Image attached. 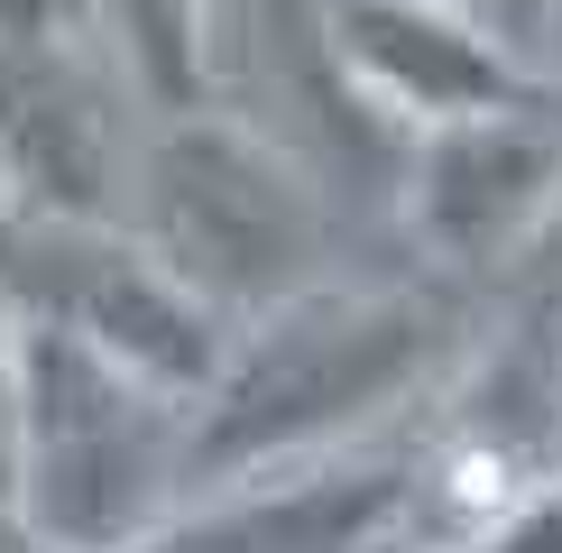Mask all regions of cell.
<instances>
[{
    "instance_id": "obj_16",
    "label": "cell",
    "mask_w": 562,
    "mask_h": 553,
    "mask_svg": "<svg viewBox=\"0 0 562 553\" xmlns=\"http://www.w3.org/2000/svg\"><path fill=\"white\" fill-rule=\"evenodd\" d=\"M148 553H157V544H148Z\"/></svg>"
},
{
    "instance_id": "obj_8",
    "label": "cell",
    "mask_w": 562,
    "mask_h": 553,
    "mask_svg": "<svg viewBox=\"0 0 562 553\" xmlns=\"http://www.w3.org/2000/svg\"><path fill=\"white\" fill-rule=\"evenodd\" d=\"M415 443H350L323 461L203 489L157 553H406Z\"/></svg>"
},
{
    "instance_id": "obj_7",
    "label": "cell",
    "mask_w": 562,
    "mask_h": 553,
    "mask_svg": "<svg viewBox=\"0 0 562 553\" xmlns=\"http://www.w3.org/2000/svg\"><path fill=\"white\" fill-rule=\"evenodd\" d=\"M333 46H341V75L360 92V111L396 138L562 92L553 75H535L517 56L507 29H488L471 10H442V0H333Z\"/></svg>"
},
{
    "instance_id": "obj_9",
    "label": "cell",
    "mask_w": 562,
    "mask_h": 553,
    "mask_svg": "<svg viewBox=\"0 0 562 553\" xmlns=\"http://www.w3.org/2000/svg\"><path fill=\"white\" fill-rule=\"evenodd\" d=\"M83 19L148 111H194V0H83Z\"/></svg>"
},
{
    "instance_id": "obj_13",
    "label": "cell",
    "mask_w": 562,
    "mask_h": 553,
    "mask_svg": "<svg viewBox=\"0 0 562 553\" xmlns=\"http://www.w3.org/2000/svg\"><path fill=\"white\" fill-rule=\"evenodd\" d=\"M517 276H544V286H562V203H553V222L535 230V249H526V268Z\"/></svg>"
},
{
    "instance_id": "obj_2",
    "label": "cell",
    "mask_w": 562,
    "mask_h": 553,
    "mask_svg": "<svg viewBox=\"0 0 562 553\" xmlns=\"http://www.w3.org/2000/svg\"><path fill=\"white\" fill-rule=\"evenodd\" d=\"M121 230L222 323L333 276V184L231 111H148Z\"/></svg>"
},
{
    "instance_id": "obj_12",
    "label": "cell",
    "mask_w": 562,
    "mask_h": 553,
    "mask_svg": "<svg viewBox=\"0 0 562 553\" xmlns=\"http://www.w3.org/2000/svg\"><path fill=\"white\" fill-rule=\"evenodd\" d=\"M0 37H92L83 0H0Z\"/></svg>"
},
{
    "instance_id": "obj_5",
    "label": "cell",
    "mask_w": 562,
    "mask_h": 553,
    "mask_svg": "<svg viewBox=\"0 0 562 553\" xmlns=\"http://www.w3.org/2000/svg\"><path fill=\"white\" fill-rule=\"evenodd\" d=\"M396 222L425 249V276L442 286H480V276H517L535 230L562 203V92L517 111H480V121L415 129L396 148Z\"/></svg>"
},
{
    "instance_id": "obj_15",
    "label": "cell",
    "mask_w": 562,
    "mask_h": 553,
    "mask_svg": "<svg viewBox=\"0 0 562 553\" xmlns=\"http://www.w3.org/2000/svg\"><path fill=\"white\" fill-rule=\"evenodd\" d=\"M553 332H562V305H553Z\"/></svg>"
},
{
    "instance_id": "obj_11",
    "label": "cell",
    "mask_w": 562,
    "mask_h": 553,
    "mask_svg": "<svg viewBox=\"0 0 562 553\" xmlns=\"http://www.w3.org/2000/svg\"><path fill=\"white\" fill-rule=\"evenodd\" d=\"M19 489V314L0 305V517Z\"/></svg>"
},
{
    "instance_id": "obj_10",
    "label": "cell",
    "mask_w": 562,
    "mask_h": 553,
    "mask_svg": "<svg viewBox=\"0 0 562 553\" xmlns=\"http://www.w3.org/2000/svg\"><path fill=\"white\" fill-rule=\"evenodd\" d=\"M471 553H562V461L507 507V526H488Z\"/></svg>"
},
{
    "instance_id": "obj_3",
    "label": "cell",
    "mask_w": 562,
    "mask_h": 553,
    "mask_svg": "<svg viewBox=\"0 0 562 553\" xmlns=\"http://www.w3.org/2000/svg\"><path fill=\"white\" fill-rule=\"evenodd\" d=\"M184 498V406L83 332L19 314V535L37 553H148Z\"/></svg>"
},
{
    "instance_id": "obj_4",
    "label": "cell",
    "mask_w": 562,
    "mask_h": 553,
    "mask_svg": "<svg viewBox=\"0 0 562 553\" xmlns=\"http://www.w3.org/2000/svg\"><path fill=\"white\" fill-rule=\"evenodd\" d=\"M194 102L277 138L295 167L333 184H396L406 138L360 111L333 46V0H194Z\"/></svg>"
},
{
    "instance_id": "obj_1",
    "label": "cell",
    "mask_w": 562,
    "mask_h": 553,
    "mask_svg": "<svg viewBox=\"0 0 562 553\" xmlns=\"http://www.w3.org/2000/svg\"><path fill=\"white\" fill-rule=\"evenodd\" d=\"M471 351V286L406 276V286H323L231 323L222 379L184 406V489L286 471L350 452L406 406H434L452 360ZM184 498V507H194Z\"/></svg>"
},
{
    "instance_id": "obj_14",
    "label": "cell",
    "mask_w": 562,
    "mask_h": 553,
    "mask_svg": "<svg viewBox=\"0 0 562 553\" xmlns=\"http://www.w3.org/2000/svg\"><path fill=\"white\" fill-rule=\"evenodd\" d=\"M442 10H471V19H488V29H507V0H442Z\"/></svg>"
},
{
    "instance_id": "obj_6",
    "label": "cell",
    "mask_w": 562,
    "mask_h": 553,
    "mask_svg": "<svg viewBox=\"0 0 562 553\" xmlns=\"http://www.w3.org/2000/svg\"><path fill=\"white\" fill-rule=\"evenodd\" d=\"M148 102L102 37H0V213L121 222Z\"/></svg>"
}]
</instances>
